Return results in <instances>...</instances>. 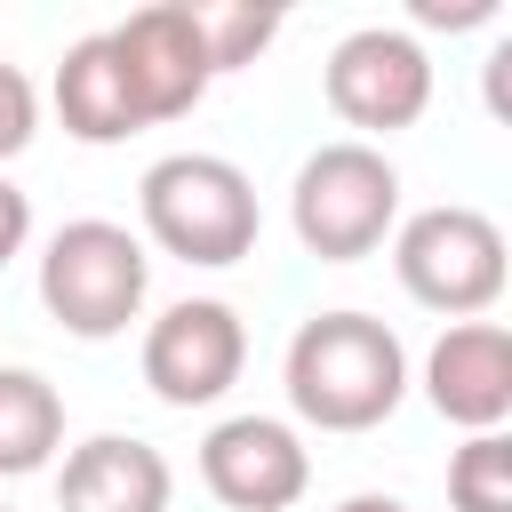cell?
<instances>
[{"label": "cell", "mask_w": 512, "mask_h": 512, "mask_svg": "<svg viewBox=\"0 0 512 512\" xmlns=\"http://www.w3.org/2000/svg\"><path fill=\"white\" fill-rule=\"evenodd\" d=\"M64 448V392L40 368H0V480L48 472Z\"/></svg>", "instance_id": "4fadbf2b"}, {"label": "cell", "mask_w": 512, "mask_h": 512, "mask_svg": "<svg viewBox=\"0 0 512 512\" xmlns=\"http://www.w3.org/2000/svg\"><path fill=\"white\" fill-rule=\"evenodd\" d=\"M448 504L456 512H512V440L504 432H464L448 456Z\"/></svg>", "instance_id": "5bb4252c"}, {"label": "cell", "mask_w": 512, "mask_h": 512, "mask_svg": "<svg viewBox=\"0 0 512 512\" xmlns=\"http://www.w3.org/2000/svg\"><path fill=\"white\" fill-rule=\"evenodd\" d=\"M24 240H32V200H24V192L0 176V264H8Z\"/></svg>", "instance_id": "e0dca14e"}, {"label": "cell", "mask_w": 512, "mask_h": 512, "mask_svg": "<svg viewBox=\"0 0 512 512\" xmlns=\"http://www.w3.org/2000/svg\"><path fill=\"white\" fill-rule=\"evenodd\" d=\"M248 368V328L224 296H184L144 328V384L168 408H208L240 384Z\"/></svg>", "instance_id": "52a82bcc"}, {"label": "cell", "mask_w": 512, "mask_h": 512, "mask_svg": "<svg viewBox=\"0 0 512 512\" xmlns=\"http://www.w3.org/2000/svg\"><path fill=\"white\" fill-rule=\"evenodd\" d=\"M200 16V48H208V72H240L272 48L280 16L272 8H192Z\"/></svg>", "instance_id": "9a60e30c"}, {"label": "cell", "mask_w": 512, "mask_h": 512, "mask_svg": "<svg viewBox=\"0 0 512 512\" xmlns=\"http://www.w3.org/2000/svg\"><path fill=\"white\" fill-rule=\"evenodd\" d=\"M0 512H8V504H0Z\"/></svg>", "instance_id": "ffe728a7"}, {"label": "cell", "mask_w": 512, "mask_h": 512, "mask_svg": "<svg viewBox=\"0 0 512 512\" xmlns=\"http://www.w3.org/2000/svg\"><path fill=\"white\" fill-rule=\"evenodd\" d=\"M32 128H40V96L16 64H0V160H16L32 144Z\"/></svg>", "instance_id": "2e32d148"}, {"label": "cell", "mask_w": 512, "mask_h": 512, "mask_svg": "<svg viewBox=\"0 0 512 512\" xmlns=\"http://www.w3.org/2000/svg\"><path fill=\"white\" fill-rule=\"evenodd\" d=\"M424 400L456 432H504L512 416V336L504 320H448L424 352Z\"/></svg>", "instance_id": "30bf717a"}, {"label": "cell", "mask_w": 512, "mask_h": 512, "mask_svg": "<svg viewBox=\"0 0 512 512\" xmlns=\"http://www.w3.org/2000/svg\"><path fill=\"white\" fill-rule=\"evenodd\" d=\"M496 16V0H416V24H448V32H464V24H488Z\"/></svg>", "instance_id": "ac0fdd59"}, {"label": "cell", "mask_w": 512, "mask_h": 512, "mask_svg": "<svg viewBox=\"0 0 512 512\" xmlns=\"http://www.w3.org/2000/svg\"><path fill=\"white\" fill-rule=\"evenodd\" d=\"M176 472L136 432H96L56 472V512H168Z\"/></svg>", "instance_id": "8fae6325"}, {"label": "cell", "mask_w": 512, "mask_h": 512, "mask_svg": "<svg viewBox=\"0 0 512 512\" xmlns=\"http://www.w3.org/2000/svg\"><path fill=\"white\" fill-rule=\"evenodd\" d=\"M144 288H152V256L128 224L112 216H72L56 224L48 256H40V304L64 336H120L136 312H144Z\"/></svg>", "instance_id": "3957f363"}, {"label": "cell", "mask_w": 512, "mask_h": 512, "mask_svg": "<svg viewBox=\"0 0 512 512\" xmlns=\"http://www.w3.org/2000/svg\"><path fill=\"white\" fill-rule=\"evenodd\" d=\"M280 384L312 432H376L408 400V352L368 312H312L288 336Z\"/></svg>", "instance_id": "6da1fadb"}, {"label": "cell", "mask_w": 512, "mask_h": 512, "mask_svg": "<svg viewBox=\"0 0 512 512\" xmlns=\"http://www.w3.org/2000/svg\"><path fill=\"white\" fill-rule=\"evenodd\" d=\"M288 224L296 240L320 256V264H360L384 248V232L400 224V168L344 136V144H320L304 168H296V192H288Z\"/></svg>", "instance_id": "277c9868"}, {"label": "cell", "mask_w": 512, "mask_h": 512, "mask_svg": "<svg viewBox=\"0 0 512 512\" xmlns=\"http://www.w3.org/2000/svg\"><path fill=\"white\" fill-rule=\"evenodd\" d=\"M336 512H408V504H400V496H344Z\"/></svg>", "instance_id": "d6986e66"}, {"label": "cell", "mask_w": 512, "mask_h": 512, "mask_svg": "<svg viewBox=\"0 0 512 512\" xmlns=\"http://www.w3.org/2000/svg\"><path fill=\"white\" fill-rule=\"evenodd\" d=\"M136 208H144L152 248H168L176 264L224 272V264H240L256 248V184L224 152H168V160H152L144 184H136Z\"/></svg>", "instance_id": "7a4b0ae2"}, {"label": "cell", "mask_w": 512, "mask_h": 512, "mask_svg": "<svg viewBox=\"0 0 512 512\" xmlns=\"http://www.w3.org/2000/svg\"><path fill=\"white\" fill-rule=\"evenodd\" d=\"M392 272L400 288L440 312V320H480L496 296H504V232L496 216L464 208V200H440V208H416L400 232H392Z\"/></svg>", "instance_id": "5b68a950"}, {"label": "cell", "mask_w": 512, "mask_h": 512, "mask_svg": "<svg viewBox=\"0 0 512 512\" xmlns=\"http://www.w3.org/2000/svg\"><path fill=\"white\" fill-rule=\"evenodd\" d=\"M328 104L336 120L368 128V136H400L424 120L432 104V56L416 32L400 24H360L328 48Z\"/></svg>", "instance_id": "8992f818"}, {"label": "cell", "mask_w": 512, "mask_h": 512, "mask_svg": "<svg viewBox=\"0 0 512 512\" xmlns=\"http://www.w3.org/2000/svg\"><path fill=\"white\" fill-rule=\"evenodd\" d=\"M200 480L224 512H288L312 488V448L280 416H224L200 440Z\"/></svg>", "instance_id": "9c48e42d"}, {"label": "cell", "mask_w": 512, "mask_h": 512, "mask_svg": "<svg viewBox=\"0 0 512 512\" xmlns=\"http://www.w3.org/2000/svg\"><path fill=\"white\" fill-rule=\"evenodd\" d=\"M104 40H112V64H120L144 128H152V120H184V112L208 96V80H216V72H208V48H200L192 0H152V8L120 16Z\"/></svg>", "instance_id": "ba28073f"}, {"label": "cell", "mask_w": 512, "mask_h": 512, "mask_svg": "<svg viewBox=\"0 0 512 512\" xmlns=\"http://www.w3.org/2000/svg\"><path fill=\"white\" fill-rule=\"evenodd\" d=\"M56 120H64V136H80V144H120V136L144 128L104 32H88V40L64 48V64H56Z\"/></svg>", "instance_id": "7c38bea8"}]
</instances>
